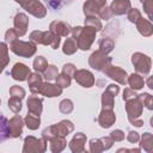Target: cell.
<instances>
[{
  "label": "cell",
  "mask_w": 153,
  "mask_h": 153,
  "mask_svg": "<svg viewBox=\"0 0 153 153\" xmlns=\"http://www.w3.org/2000/svg\"><path fill=\"white\" fill-rule=\"evenodd\" d=\"M10 137V126L7 120L0 115V142L7 140Z\"/></svg>",
  "instance_id": "obj_1"
},
{
  "label": "cell",
  "mask_w": 153,
  "mask_h": 153,
  "mask_svg": "<svg viewBox=\"0 0 153 153\" xmlns=\"http://www.w3.org/2000/svg\"><path fill=\"white\" fill-rule=\"evenodd\" d=\"M43 1L45 2V5L49 8L54 10V11H59L62 7H65L67 4H69L72 0H43Z\"/></svg>",
  "instance_id": "obj_2"
}]
</instances>
